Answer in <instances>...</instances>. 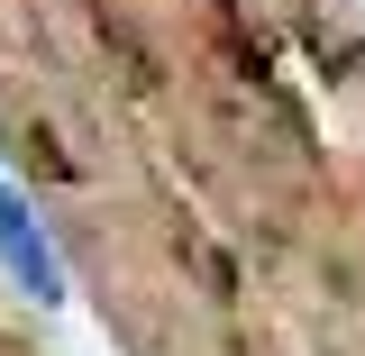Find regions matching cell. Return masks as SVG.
<instances>
[{
  "instance_id": "6da1fadb",
  "label": "cell",
  "mask_w": 365,
  "mask_h": 356,
  "mask_svg": "<svg viewBox=\"0 0 365 356\" xmlns=\"http://www.w3.org/2000/svg\"><path fill=\"white\" fill-rule=\"evenodd\" d=\"M0 265L19 274V293L28 302H64V265H55V238L37 228V210H28V192L0 174Z\"/></svg>"
}]
</instances>
